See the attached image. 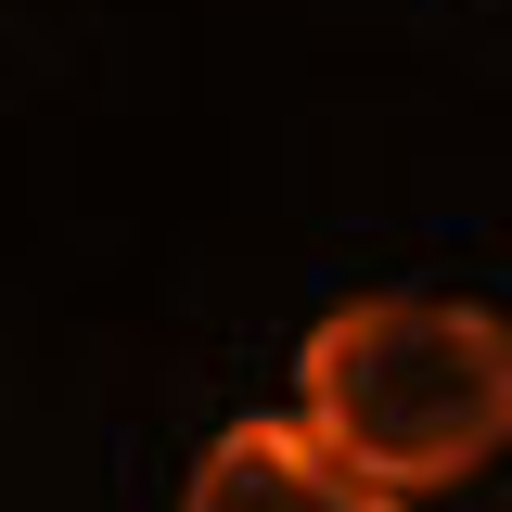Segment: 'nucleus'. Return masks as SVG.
<instances>
[{"mask_svg": "<svg viewBox=\"0 0 512 512\" xmlns=\"http://www.w3.org/2000/svg\"><path fill=\"white\" fill-rule=\"evenodd\" d=\"M295 423L359 487H461L512 448V320L461 295H346L295 346Z\"/></svg>", "mask_w": 512, "mask_h": 512, "instance_id": "1", "label": "nucleus"}, {"mask_svg": "<svg viewBox=\"0 0 512 512\" xmlns=\"http://www.w3.org/2000/svg\"><path fill=\"white\" fill-rule=\"evenodd\" d=\"M180 512H397L384 487H359L308 423H282V410H244V423H218L205 461H192Z\"/></svg>", "mask_w": 512, "mask_h": 512, "instance_id": "2", "label": "nucleus"}]
</instances>
